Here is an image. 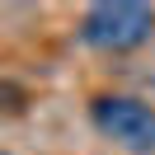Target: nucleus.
<instances>
[{
    "instance_id": "nucleus-1",
    "label": "nucleus",
    "mask_w": 155,
    "mask_h": 155,
    "mask_svg": "<svg viewBox=\"0 0 155 155\" xmlns=\"http://www.w3.org/2000/svg\"><path fill=\"white\" fill-rule=\"evenodd\" d=\"M155 33V10L136 0H99L80 19V38L99 52H136Z\"/></svg>"
},
{
    "instance_id": "nucleus-2",
    "label": "nucleus",
    "mask_w": 155,
    "mask_h": 155,
    "mask_svg": "<svg viewBox=\"0 0 155 155\" xmlns=\"http://www.w3.org/2000/svg\"><path fill=\"white\" fill-rule=\"evenodd\" d=\"M89 122L108 136V141L127 146L136 155H150L155 150V104L136 94H99L89 104Z\"/></svg>"
}]
</instances>
